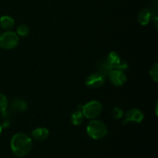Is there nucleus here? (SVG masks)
<instances>
[{"mask_svg":"<svg viewBox=\"0 0 158 158\" xmlns=\"http://www.w3.org/2000/svg\"><path fill=\"white\" fill-rule=\"evenodd\" d=\"M10 146L14 155L23 157L27 155L32 149V139L25 133H17L11 139Z\"/></svg>","mask_w":158,"mask_h":158,"instance_id":"f257e3e1","label":"nucleus"},{"mask_svg":"<svg viewBox=\"0 0 158 158\" xmlns=\"http://www.w3.org/2000/svg\"><path fill=\"white\" fill-rule=\"evenodd\" d=\"M108 130L106 124L101 120H91L86 127V133L88 136L94 140H100L106 137Z\"/></svg>","mask_w":158,"mask_h":158,"instance_id":"f03ea898","label":"nucleus"},{"mask_svg":"<svg viewBox=\"0 0 158 158\" xmlns=\"http://www.w3.org/2000/svg\"><path fill=\"white\" fill-rule=\"evenodd\" d=\"M84 117L90 120H94L101 114L103 110V106L100 102L97 100H92L83 105L81 109Z\"/></svg>","mask_w":158,"mask_h":158,"instance_id":"7ed1b4c3","label":"nucleus"},{"mask_svg":"<svg viewBox=\"0 0 158 158\" xmlns=\"http://www.w3.org/2000/svg\"><path fill=\"white\" fill-rule=\"evenodd\" d=\"M19 35L12 31H6L0 34V47L4 49H12L19 44Z\"/></svg>","mask_w":158,"mask_h":158,"instance_id":"20e7f679","label":"nucleus"},{"mask_svg":"<svg viewBox=\"0 0 158 158\" xmlns=\"http://www.w3.org/2000/svg\"><path fill=\"white\" fill-rule=\"evenodd\" d=\"M125 117V119L123 120V123H130V122H134V123H141L143 120L144 119V114L140 110L137 109V108H132L129 110L127 112L123 115Z\"/></svg>","mask_w":158,"mask_h":158,"instance_id":"39448f33","label":"nucleus"},{"mask_svg":"<svg viewBox=\"0 0 158 158\" xmlns=\"http://www.w3.org/2000/svg\"><path fill=\"white\" fill-rule=\"evenodd\" d=\"M105 76L100 73H95L89 77H87L86 80V85L92 89H97L103 86L105 83Z\"/></svg>","mask_w":158,"mask_h":158,"instance_id":"423d86ee","label":"nucleus"},{"mask_svg":"<svg viewBox=\"0 0 158 158\" xmlns=\"http://www.w3.org/2000/svg\"><path fill=\"white\" fill-rule=\"evenodd\" d=\"M108 76H109L111 83L117 86H123L127 82V80L126 74L123 73V71L120 70V69H112L109 73Z\"/></svg>","mask_w":158,"mask_h":158,"instance_id":"0eeeda50","label":"nucleus"},{"mask_svg":"<svg viewBox=\"0 0 158 158\" xmlns=\"http://www.w3.org/2000/svg\"><path fill=\"white\" fill-rule=\"evenodd\" d=\"M32 137L34 140L37 141H43L49 137V130L46 127H38L33 130L31 133Z\"/></svg>","mask_w":158,"mask_h":158,"instance_id":"6e6552de","label":"nucleus"},{"mask_svg":"<svg viewBox=\"0 0 158 158\" xmlns=\"http://www.w3.org/2000/svg\"><path fill=\"white\" fill-rule=\"evenodd\" d=\"M106 62L108 63L111 69H117L119 65L121 63V59H120V56L116 52L113 51L110 52L106 56Z\"/></svg>","mask_w":158,"mask_h":158,"instance_id":"1a4fd4ad","label":"nucleus"},{"mask_svg":"<svg viewBox=\"0 0 158 158\" xmlns=\"http://www.w3.org/2000/svg\"><path fill=\"white\" fill-rule=\"evenodd\" d=\"M151 17H152V14H151V11L148 9H143L139 12L137 20L142 26H146L150 23Z\"/></svg>","mask_w":158,"mask_h":158,"instance_id":"9d476101","label":"nucleus"},{"mask_svg":"<svg viewBox=\"0 0 158 158\" xmlns=\"http://www.w3.org/2000/svg\"><path fill=\"white\" fill-rule=\"evenodd\" d=\"M15 25V21L9 15H3L0 18V26L4 29H11Z\"/></svg>","mask_w":158,"mask_h":158,"instance_id":"9b49d317","label":"nucleus"},{"mask_svg":"<svg viewBox=\"0 0 158 158\" xmlns=\"http://www.w3.org/2000/svg\"><path fill=\"white\" fill-rule=\"evenodd\" d=\"M83 120H84V116H83V112L80 110L74 111L71 115V123L74 126H80L83 123Z\"/></svg>","mask_w":158,"mask_h":158,"instance_id":"f8f14e48","label":"nucleus"},{"mask_svg":"<svg viewBox=\"0 0 158 158\" xmlns=\"http://www.w3.org/2000/svg\"><path fill=\"white\" fill-rule=\"evenodd\" d=\"M12 107L15 110L21 112V111H24L27 109L28 105L26 103V102L24 101L23 100L17 99V100H15L12 103Z\"/></svg>","mask_w":158,"mask_h":158,"instance_id":"ddd939ff","label":"nucleus"},{"mask_svg":"<svg viewBox=\"0 0 158 158\" xmlns=\"http://www.w3.org/2000/svg\"><path fill=\"white\" fill-rule=\"evenodd\" d=\"M17 35L20 36L26 37L29 34V27L25 24H21L17 27Z\"/></svg>","mask_w":158,"mask_h":158,"instance_id":"4468645a","label":"nucleus"},{"mask_svg":"<svg viewBox=\"0 0 158 158\" xmlns=\"http://www.w3.org/2000/svg\"><path fill=\"white\" fill-rule=\"evenodd\" d=\"M9 106V100L6 95L0 93V113H2L7 110Z\"/></svg>","mask_w":158,"mask_h":158,"instance_id":"2eb2a0df","label":"nucleus"},{"mask_svg":"<svg viewBox=\"0 0 158 158\" xmlns=\"http://www.w3.org/2000/svg\"><path fill=\"white\" fill-rule=\"evenodd\" d=\"M150 75H151V77L152 78V80H154V82L158 81V64L157 63H155L154 65H153L151 66V69H150Z\"/></svg>","mask_w":158,"mask_h":158,"instance_id":"dca6fc26","label":"nucleus"},{"mask_svg":"<svg viewBox=\"0 0 158 158\" xmlns=\"http://www.w3.org/2000/svg\"><path fill=\"white\" fill-rule=\"evenodd\" d=\"M111 114H112V116L114 117V118L117 119V120L122 118V117H123V115H124V114H123V111L119 107L113 108L112 113H111Z\"/></svg>","mask_w":158,"mask_h":158,"instance_id":"f3484780","label":"nucleus"},{"mask_svg":"<svg viewBox=\"0 0 158 158\" xmlns=\"http://www.w3.org/2000/svg\"><path fill=\"white\" fill-rule=\"evenodd\" d=\"M2 125L3 128H8L9 126H10L11 123L9 120H4V121H3V123H2Z\"/></svg>","mask_w":158,"mask_h":158,"instance_id":"a211bd4d","label":"nucleus"},{"mask_svg":"<svg viewBox=\"0 0 158 158\" xmlns=\"http://www.w3.org/2000/svg\"><path fill=\"white\" fill-rule=\"evenodd\" d=\"M2 129H3L2 125V123H0V134H1L2 132Z\"/></svg>","mask_w":158,"mask_h":158,"instance_id":"6ab92c4d","label":"nucleus"},{"mask_svg":"<svg viewBox=\"0 0 158 158\" xmlns=\"http://www.w3.org/2000/svg\"><path fill=\"white\" fill-rule=\"evenodd\" d=\"M154 1H155V2H157V0H154Z\"/></svg>","mask_w":158,"mask_h":158,"instance_id":"aec40b11","label":"nucleus"}]
</instances>
